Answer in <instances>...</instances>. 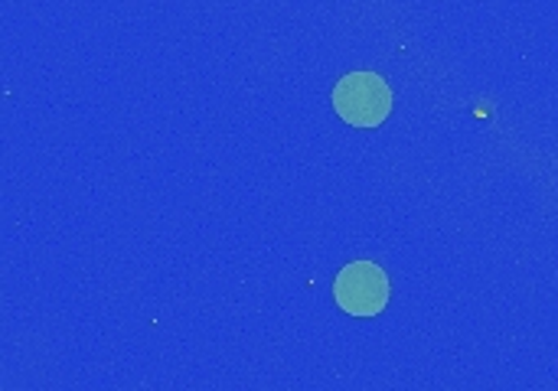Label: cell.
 <instances>
[{
  "instance_id": "6da1fadb",
  "label": "cell",
  "mask_w": 558,
  "mask_h": 391,
  "mask_svg": "<svg viewBox=\"0 0 558 391\" xmlns=\"http://www.w3.org/2000/svg\"><path fill=\"white\" fill-rule=\"evenodd\" d=\"M333 111L353 127H379L392 111L389 82L379 72H350L333 85Z\"/></svg>"
},
{
  "instance_id": "7a4b0ae2",
  "label": "cell",
  "mask_w": 558,
  "mask_h": 391,
  "mask_svg": "<svg viewBox=\"0 0 558 391\" xmlns=\"http://www.w3.org/2000/svg\"><path fill=\"white\" fill-rule=\"evenodd\" d=\"M333 297L350 317H376L389 304V278L376 261H353L337 274Z\"/></svg>"
}]
</instances>
